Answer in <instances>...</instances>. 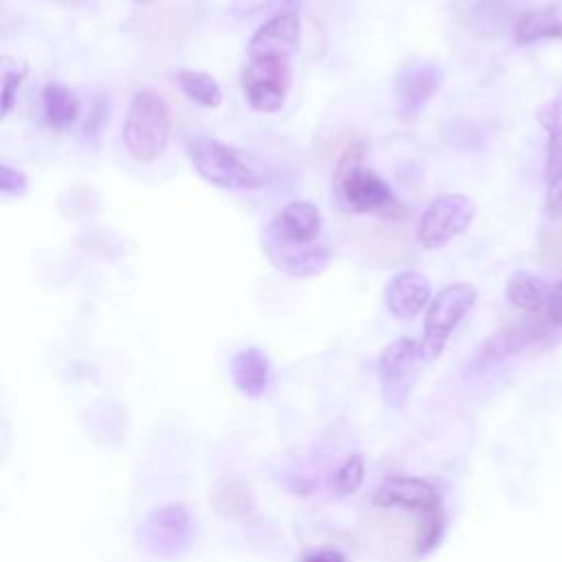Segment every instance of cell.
<instances>
[{"label":"cell","mask_w":562,"mask_h":562,"mask_svg":"<svg viewBox=\"0 0 562 562\" xmlns=\"http://www.w3.org/2000/svg\"><path fill=\"white\" fill-rule=\"evenodd\" d=\"M547 327L544 323H536V321H525V323H514L501 331H496L492 338H487L479 351L472 356V360L465 367V375H479L490 371L492 367H496L498 362L507 360L509 356L522 351L525 347H531L536 342H540L547 336Z\"/></svg>","instance_id":"30bf717a"},{"label":"cell","mask_w":562,"mask_h":562,"mask_svg":"<svg viewBox=\"0 0 562 562\" xmlns=\"http://www.w3.org/2000/svg\"><path fill=\"white\" fill-rule=\"evenodd\" d=\"M547 316L555 327H562V279L551 288V296L547 303Z\"/></svg>","instance_id":"4316f807"},{"label":"cell","mask_w":562,"mask_h":562,"mask_svg":"<svg viewBox=\"0 0 562 562\" xmlns=\"http://www.w3.org/2000/svg\"><path fill=\"white\" fill-rule=\"evenodd\" d=\"M301 562H347V560L336 549H318V551H310L307 555H303Z\"/></svg>","instance_id":"83f0119b"},{"label":"cell","mask_w":562,"mask_h":562,"mask_svg":"<svg viewBox=\"0 0 562 562\" xmlns=\"http://www.w3.org/2000/svg\"><path fill=\"white\" fill-rule=\"evenodd\" d=\"M476 303V288L472 283H450L439 290L424 318V336L419 342L422 360H435L441 356L448 338L457 329V325L465 318V314Z\"/></svg>","instance_id":"5b68a950"},{"label":"cell","mask_w":562,"mask_h":562,"mask_svg":"<svg viewBox=\"0 0 562 562\" xmlns=\"http://www.w3.org/2000/svg\"><path fill=\"white\" fill-rule=\"evenodd\" d=\"M301 0H231L228 11L235 18H250L263 11H274V9H292Z\"/></svg>","instance_id":"603a6c76"},{"label":"cell","mask_w":562,"mask_h":562,"mask_svg":"<svg viewBox=\"0 0 562 562\" xmlns=\"http://www.w3.org/2000/svg\"><path fill=\"white\" fill-rule=\"evenodd\" d=\"M55 2H64V4H86L90 0H55Z\"/></svg>","instance_id":"f1b7e54d"},{"label":"cell","mask_w":562,"mask_h":562,"mask_svg":"<svg viewBox=\"0 0 562 562\" xmlns=\"http://www.w3.org/2000/svg\"><path fill=\"white\" fill-rule=\"evenodd\" d=\"M362 481H364V461H362L360 454H351L334 472L331 487L340 496H349V494H356L360 490Z\"/></svg>","instance_id":"7402d4cb"},{"label":"cell","mask_w":562,"mask_h":562,"mask_svg":"<svg viewBox=\"0 0 562 562\" xmlns=\"http://www.w3.org/2000/svg\"><path fill=\"white\" fill-rule=\"evenodd\" d=\"M290 66L281 59H250L241 75V92L255 112L272 114L285 103Z\"/></svg>","instance_id":"ba28073f"},{"label":"cell","mask_w":562,"mask_h":562,"mask_svg":"<svg viewBox=\"0 0 562 562\" xmlns=\"http://www.w3.org/2000/svg\"><path fill=\"white\" fill-rule=\"evenodd\" d=\"M476 204L463 193H443L435 198L422 213L415 235L422 248L435 250L461 235L474 220Z\"/></svg>","instance_id":"8992f818"},{"label":"cell","mask_w":562,"mask_h":562,"mask_svg":"<svg viewBox=\"0 0 562 562\" xmlns=\"http://www.w3.org/2000/svg\"><path fill=\"white\" fill-rule=\"evenodd\" d=\"M544 40H562V18L555 7L529 9L518 18L514 26V42L518 46Z\"/></svg>","instance_id":"d6986e66"},{"label":"cell","mask_w":562,"mask_h":562,"mask_svg":"<svg viewBox=\"0 0 562 562\" xmlns=\"http://www.w3.org/2000/svg\"><path fill=\"white\" fill-rule=\"evenodd\" d=\"M299 40H301L299 15L294 11H281L252 33L248 42V57L288 61V57L299 48Z\"/></svg>","instance_id":"4fadbf2b"},{"label":"cell","mask_w":562,"mask_h":562,"mask_svg":"<svg viewBox=\"0 0 562 562\" xmlns=\"http://www.w3.org/2000/svg\"><path fill=\"white\" fill-rule=\"evenodd\" d=\"M371 503L378 509H397L413 516V551L417 558L428 555L439 544L446 527L443 503L428 481L415 476H391L382 481Z\"/></svg>","instance_id":"7a4b0ae2"},{"label":"cell","mask_w":562,"mask_h":562,"mask_svg":"<svg viewBox=\"0 0 562 562\" xmlns=\"http://www.w3.org/2000/svg\"><path fill=\"white\" fill-rule=\"evenodd\" d=\"M505 296L514 307H518L522 312H529V314H538L549 303L551 285L533 272L518 270L507 279Z\"/></svg>","instance_id":"ac0fdd59"},{"label":"cell","mask_w":562,"mask_h":562,"mask_svg":"<svg viewBox=\"0 0 562 562\" xmlns=\"http://www.w3.org/2000/svg\"><path fill=\"white\" fill-rule=\"evenodd\" d=\"M228 373L239 393L246 397H259L270 384L268 356L259 347L239 349L228 362Z\"/></svg>","instance_id":"2e32d148"},{"label":"cell","mask_w":562,"mask_h":562,"mask_svg":"<svg viewBox=\"0 0 562 562\" xmlns=\"http://www.w3.org/2000/svg\"><path fill=\"white\" fill-rule=\"evenodd\" d=\"M544 213L549 220H562V171L553 176L547 184Z\"/></svg>","instance_id":"484cf974"},{"label":"cell","mask_w":562,"mask_h":562,"mask_svg":"<svg viewBox=\"0 0 562 562\" xmlns=\"http://www.w3.org/2000/svg\"><path fill=\"white\" fill-rule=\"evenodd\" d=\"M367 145L353 140L340 154L334 176L331 193L336 204L349 215H378L382 220L400 222L406 215V209L395 198L389 182L367 167Z\"/></svg>","instance_id":"6da1fadb"},{"label":"cell","mask_w":562,"mask_h":562,"mask_svg":"<svg viewBox=\"0 0 562 562\" xmlns=\"http://www.w3.org/2000/svg\"><path fill=\"white\" fill-rule=\"evenodd\" d=\"M29 189V178L22 169L7 162L0 165V191L4 195H24Z\"/></svg>","instance_id":"cb8c5ba5"},{"label":"cell","mask_w":562,"mask_h":562,"mask_svg":"<svg viewBox=\"0 0 562 562\" xmlns=\"http://www.w3.org/2000/svg\"><path fill=\"white\" fill-rule=\"evenodd\" d=\"M268 226L285 239L310 244L318 241L323 217L316 204L307 200H296L285 204Z\"/></svg>","instance_id":"9a60e30c"},{"label":"cell","mask_w":562,"mask_h":562,"mask_svg":"<svg viewBox=\"0 0 562 562\" xmlns=\"http://www.w3.org/2000/svg\"><path fill=\"white\" fill-rule=\"evenodd\" d=\"M261 250L266 259L283 274L294 277V279H307L321 274L329 261H331V250L323 241H292L274 233L270 226L263 228L261 233Z\"/></svg>","instance_id":"52a82bcc"},{"label":"cell","mask_w":562,"mask_h":562,"mask_svg":"<svg viewBox=\"0 0 562 562\" xmlns=\"http://www.w3.org/2000/svg\"><path fill=\"white\" fill-rule=\"evenodd\" d=\"M536 121L547 132V160L544 176L551 180L562 171V88L555 97L540 103L533 112Z\"/></svg>","instance_id":"e0dca14e"},{"label":"cell","mask_w":562,"mask_h":562,"mask_svg":"<svg viewBox=\"0 0 562 562\" xmlns=\"http://www.w3.org/2000/svg\"><path fill=\"white\" fill-rule=\"evenodd\" d=\"M171 136V112L165 99L149 88L136 90L123 123V143L138 162L156 160Z\"/></svg>","instance_id":"277c9868"},{"label":"cell","mask_w":562,"mask_h":562,"mask_svg":"<svg viewBox=\"0 0 562 562\" xmlns=\"http://www.w3.org/2000/svg\"><path fill=\"white\" fill-rule=\"evenodd\" d=\"M441 83V68L432 61L406 59L393 81L395 108L402 121H415Z\"/></svg>","instance_id":"9c48e42d"},{"label":"cell","mask_w":562,"mask_h":562,"mask_svg":"<svg viewBox=\"0 0 562 562\" xmlns=\"http://www.w3.org/2000/svg\"><path fill=\"white\" fill-rule=\"evenodd\" d=\"M42 103H44V114L50 127L55 130H68L79 114V101L70 88L64 83H46L42 90Z\"/></svg>","instance_id":"ffe728a7"},{"label":"cell","mask_w":562,"mask_h":562,"mask_svg":"<svg viewBox=\"0 0 562 562\" xmlns=\"http://www.w3.org/2000/svg\"><path fill=\"white\" fill-rule=\"evenodd\" d=\"M419 360H422L419 342H415L408 336H402L384 347L378 362V375H380L384 397L391 404L397 406L404 402L413 384Z\"/></svg>","instance_id":"8fae6325"},{"label":"cell","mask_w":562,"mask_h":562,"mask_svg":"<svg viewBox=\"0 0 562 562\" xmlns=\"http://www.w3.org/2000/svg\"><path fill=\"white\" fill-rule=\"evenodd\" d=\"M180 90L204 108H217L222 103V88L213 75L204 70H180L176 75Z\"/></svg>","instance_id":"44dd1931"},{"label":"cell","mask_w":562,"mask_h":562,"mask_svg":"<svg viewBox=\"0 0 562 562\" xmlns=\"http://www.w3.org/2000/svg\"><path fill=\"white\" fill-rule=\"evenodd\" d=\"M187 154L193 169L213 187L255 191L266 184V176L246 154L217 138L193 136Z\"/></svg>","instance_id":"3957f363"},{"label":"cell","mask_w":562,"mask_h":562,"mask_svg":"<svg viewBox=\"0 0 562 562\" xmlns=\"http://www.w3.org/2000/svg\"><path fill=\"white\" fill-rule=\"evenodd\" d=\"M140 538L154 555H176L191 540V518L182 505L160 507L143 522Z\"/></svg>","instance_id":"7c38bea8"},{"label":"cell","mask_w":562,"mask_h":562,"mask_svg":"<svg viewBox=\"0 0 562 562\" xmlns=\"http://www.w3.org/2000/svg\"><path fill=\"white\" fill-rule=\"evenodd\" d=\"M26 66H22L20 70H7L4 79H2V116L11 114L15 99H18V90L26 77Z\"/></svg>","instance_id":"d4e9b609"},{"label":"cell","mask_w":562,"mask_h":562,"mask_svg":"<svg viewBox=\"0 0 562 562\" xmlns=\"http://www.w3.org/2000/svg\"><path fill=\"white\" fill-rule=\"evenodd\" d=\"M432 301V285L428 277L417 270L397 272L384 288L386 310L402 321H411L428 310Z\"/></svg>","instance_id":"5bb4252c"}]
</instances>
